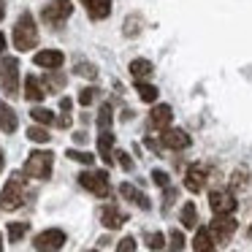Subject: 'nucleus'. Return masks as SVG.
Wrapping results in <instances>:
<instances>
[{"mask_svg":"<svg viewBox=\"0 0 252 252\" xmlns=\"http://www.w3.org/2000/svg\"><path fill=\"white\" fill-rule=\"evenodd\" d=\"M8 239L11 241H19V239H25V233L30 230V222H8Z\"/></svg>","mask_w":252,"mask_h":252,"instance_id":"bb28decb","label":"nucleus"},{"mask_svg":"<svg viewBox=\"0 0 252 252\" xmlns=\"http://www.w3.org/2000/svg\"><path fill=\"white\" fill-rule=\"evenodd\" d=\"M0 22H3V6H0Z\"/></svg>","mask_w":252,"mask_h":252,"instance_id":"c03bdc74","label":"nucleus"},{"mask_svg":"<svg viewBox=\"0 0 252 252\" xmlns=\"http://www.w3.org/2000/svg\"><path fill=\"white\" fill-rule=\"evenodd\" d=\"M93 98H95V90L93 87H84L82 93H79V103H82V106H90V103H93Z\"/></svg>","mask_w":252,"mask_h":252,"instance_id":"c9c22d12","label":"nucleus"},{"mask_svg":"<svg viewBox=\"0 0 252 252\" xmlns=\"http://www.w3.org/2000/svg\"><path fill=\"white\" fill-rule=\"evenodd\" d=\"M171 120H174V109H171L168 103L152 106V111H149V127H152V130H165V127H171Z\"/></svg>","mask_w":252,"mask_h":252,"instance_id":"f8f14e48","label":"nucleus"},{"mask_svg":"<svg viewBox=\"0 0 252 252\" xmlns=\"http://www.w3.org/2000/svg\"><path fill=\"white\" fill-rule=\"evenodd\" d=\"M192 252H217V241H214L209 228H198L192 236Z\"/></svg>","mask_w":252,"mask_h":252,"instance_id":"dca6fc26","label":"nucleus"},{"mask_svg":"<svg viewBox=\"0 0 252 252\" xmlns=\"http://www.w3.org/2000/svg\"><path fill=\"white\" fill-rule=\"evenodd\" d=\"M174 201H176V190H174V187H165V195H163V209H168Z\"/></svg>","mask_w":252,"mask_h":252,"instance_id":"4c0bfd02","label":"nucleus"},{"mask_svg":"<svg viewBox=\"0 0 252 252\" xmlns=\"http://www.w3.org/2000/svg\"><path fill=\"white\" fill-rule=\"evenodd\" d=\"M250 239H252V225H250Z\"/></svg>","mask_w":252,"mask_h":252,"instance_id":"49530a36","label":"nucleus"},{"mask_svg":"<svg viewBox=\"0 0 252 252\" xmlns=\"http://www.w3.org/2000/svg\"><path fill=\"white\" fill-rule=\"evenodd\" d=\"M0 252H3V239H0Z\"/></svg>","mask_w":252,"mask_h":252,"instance_id":"a18cd8bd","label":"nucleus"},{"mask_svg":"<svg viewBox=\"0 0 252 252\" xmlns=\"http://www.w3.org/2000/svg\"><path fill=\"white\" fill-rule=\"evenodd\" d=\"M76 76H82V79H90V82H95L98 79V68L93 65V63H76Z\"/></svg>","mask_w":252,"mask_h":252,"instance_id":"cd10ccee","label":"nucleus"},{"mask_svg":"<svg viewBox=\"0 0 252 252\" xmlns=\"http://www.w3.org/2000/svg\"><path fill=\"white\" fill-rule=\"evenodd\" d=\"M65 241H68L65 230H60V228H46V230H41V233L33 239V247H35L38 252H60L63 247H65Z\"/></svg>","mask_w":252,"mask_h":252,"instance_id":"0eeeda50","label":"nucleus"},{"mask_svg":"<svg viewBox=\"0 0 252 252\" xmlns=\"http://www.w3.org/2000/svg\"><path fill=\"white\" fill-rule=\"evenodd\" d=\"M185 250V233L182 230H171L168 233V252H182Z\"/></svg>","mask_w":252,"mask_h":252,"instance_id":"c756f323","label":"nucleus"},{"mask_svg":"<svg viewBox=\"0 0 252 252\" xmlns=\"http://www.w3.org/2000/svg\"><path fill=\"white\" fill-rule=\"evenodd\" d=\"M117 160H120V165L125 171H133V160H130V155H127V152H117Z\"/></svg>","mask_w":252,"mask_h":252,"instance_id":"e433bc0d","label":"nucleus"},{"mask_svg":"<svg viewBox=\"0 0 252 252\" xmlns=\"http://www.w3.org/2000/svg\"><path fill=\"white\" fill-rule=\"evenodd\" d=\"M144 241H147V247H149L152 252H158V250H163V247H165V236L160 233V230H155V233H147V239H144Z\"/></svg>","mask_w":252,"mask_h":252,"instance_id":"7c9ffc66","label":"nucleus"},{"mask_svg":"<svg viewBox=\"0 0 252 252\" xmlns=\"http://www.w3.org/2000/svg\"><path fill=\"white\" fill-rule=\"evenodd\" d=\"M0 6H3V0H0Z\"/></svg>","mask_w":252,"mask_h":252,"instance_id":"09e8293b","label":"nucleus"},{"mask_svg":"<svg viewBox=\"0 0 252 252\" xmlns=\"http://www.w3.org/2000/svg\"><path fill=\"white\" fill-rule=\"evenodd\" d=\"M25 203V179L22 174H11V179L6 182V187L0 190V209L14 212Z\"/></svg>","mask_w":252,"mask_h":252,"instance_id":"7ed1b4c3","label":"nucleus"},{"mask_svg":"<svg viewBox=\"0 0 252 252\" xmlns=\"http://www.w3.org/2000/svg\"><path fill=\"white\" fill-rule=\"evenodd\" d=\"M130 76H133V79H147V76H152V63L144 60V57H136V60L130 63Z\"/></svg>","mask_w":252,"mask_h":252,"instance_id":"4be33fe9","label":"nucleus"},{"mask_svg":"<svg viewBox=\"0 0 252 252\" xmlns=\"http://www.w3.org/2000/svg\"><path fill=\"white\" fill-rule=\"evenodd\" d=\"M35 44H38V28H35L33 14L25 11L19 22L14 25V46H17V52H30L35 49Z\"/></svg>","mask_w":252,"mask_h":252,"instance_id":"f257e3e1","label":"nucleus"},{"mask_svg":"<svg viewBox=\"0 0 252 252\" xmlns=\"http://www.w3.org/2000/svg\"><path fill=\"white\" fill-rule=\"evenodd\" d=\"M3 163H6V155H3V149H0V168H3Z\"/></svg>","mask_w":252,"mask_h":252,"instance_id":"37998d69","label":"nucleus"},{"mask_svg":"<svg viewBox=\"0 0 252 252\" xmlns=\"http://www.w3.org/2000/svg\"><path fill=\"white\" fill-rule=\"evenodd\" d=\"M209 230H212V236H214V241H217V244H228L230 236L236 233V220H233V214H214Z\"/></svg>","mask_w":252,"mask_h":252,"instance_id":"6e6552de","label":"nucleus"},{"mask_svg":"<svg viewBox=\"0 0 252 252\" xmlns=\"http://www.w3.org/2000/svg\"><path fill=\"white\" fill-rule=\"evenodd\" d=\"M87 252H98V250H87Z\"/></svg>","mask_w":252,"mask_h":252,"instance_id":"de8ad7c7","label":"nucleus"},{"mask_svg":"<svg viewBox=\"0 0 252 252\" xmlns=\"http://www.w3.org/2000/svg\"><path fill=\"white\" fill-rule=\"evenodd\" d=\"M82 6L87 8L93 22H100V19H106L111 14V0H82Z\"/></svg>","mask_w":252,"mask_h":252,"instance_id":"f3484780","label":"nucleus"},{"mask_svg":"<svg viewBox=\"0 0 252 252\" xmlns=\"http://www.w3.org/2000/svg\"><path fill=\"white\" fill-rule=\"evenodd\" d=\"M57 125L65 130V127H71V114H60V120H57Z\"/></svg>","mask_w":252,"mask_h":252,"instance_id":"a19ab883","label":"nucleus"},{"mask_svg":"<svg viewBox=\"0 0 252 252\" xmlns=\"http://www.w3.org/2000/svg\"><path fill=\"white\" fill-rule=\"evenodd\" d=\"M3 49H6V35L0 33V55H3Z\"/></svg>","mask_w":252,"mask_h":252,"instance_id":"79ce46f5","label":"nucleus"},{"mask_svg":"<svg viewBox=\"0 0 252 252\" xmlns=\"http://www.w3.org/2000/svg\"><path fill=\"white\" fill-rule=\"evenodd\" d=\"M206 179H209V171H206V165H201V163H192L190 168L185 171V187L190 192H201L203 187H206Z\"/></svg>","mask_w":252,"mask_h":252,"instance_id":"9b49d317","label":"nucleus"},{"mask_svg":"<svg viewBox=\"0 0 252 252\" xmlns=\"http://www.w3.org/2000/svg\"><path fill=\"white\" fill-rule=\"evenodd\" d=\"M182 225H185V228H195L198 225V209L192 201H187L185 206H182Z\"/></svg>","mask_w":252,"mask_h":252,"instance_id":"b1692460","label":"nucleus"},{"mask_svg":"<svg viewBox=\"0 0 252 252\" xmlns=\"http://www.w3.org/2000/svg\"><path fill=\"white\" fill-rule=\"evenodd\" d=\"M120 195L125 198V201H130L133 206L144 209V212H147V209H152V201H149V198L144 195L136 185H130V182H122V185H120Z\"/></svg>","mask_w":252,"mask_h":252,"instance_id":"4468645a","label":"nucleus"},{"mask_svg":"<svg viewBox=\"0 0 252 252\" xmlns=\"http://www.w3.org/2000/svg\"><path fill=\"white\" fill-rule=\"evenodd\" d=\"M57 106H60V114H71V109H73V100H71V98H63Z\"/></svg>","mask_w":252,"mask_h":252,"instance_id":"58836bf2","label":"nucleus"},{"mask_svg":"<svg viewBox=\"0 0 252 252\" xmlns=\"http://www.w3.org/2000/svg\"><path fill=\"white\" fill-rule=\"evenodd\" d=\"M100 222H103V228L117 230V228H122V225L127 222V214H125V212H120V209H117L114 203H109V206L100 209Z\"/></svg>","mask_w":252,"mask_h":252,"instance_id":"2eb2a0df","label":"nucleus"},{"mask_svg":"<svg viewBox=\"0 0 252 252\" xmlns=\"http://www.w3.org/2000/svg\"><path fill=\"white\" fill-rule=\"evenodd\" d=\"M192 138L190 133H185L182 127H165L163 136H160V147L174 149V152H182V149H190Z\"/></svg>","mask_w":252,"mask_h":252,"instance_id":"9d476101","label":"nucleus"},{"mask_svg":"<svg viewBox=\"0 0 252 252\" xmlns=\"http://www.w3.org/2000/svg\"><path fill=\"white\" fill-rule=\"evenodd\" d=\"M209 206H212L214 214H233L239 201L230 190H212L209 192Z\"/></svg>","mask_w":252,"mask_h":252,"instance_id":"1a4fd4ad","label":"nucleus"},{"mask_svg":"<svg viewBox=\"0 0 252 252\" xmlns=\"http://www.w3.org/2000/svg\"><path fill=\"white\" fill-rule=\"evenodd\" d=\"M117 252H136V239H133V236H125V239L117 244Z\"/></svg>","mask_w":252,"mask_h":252,"instance_id":"72a5a7b5","label":"nucleus"},{"mask_svg":"<svg viewBox=\"0 0 252 252\" xmlns=\"http://www.w3.org/2000/svg\"><path fill=\"white\" fill-rule=\"evenodd\" d=\"M44 84H46V93H60L65 87V73L63 71H52L44 76Z\"/></svg>","mask_w":252,"mask_h":252,"instance_id":"5701e85b","label":"nucleus"},{"mask_svg":"<svg viewBox=\"0 0 252 252\" xmlns=\"http://www.w3.org/2000/svg\"><path fill=\"white\" fill-rule=\"evenodd\" d=\"M33 63L38 68H44V71H60V65L65 63V55L60 49H44L33 57Z\"/></svg>","mask_w":252,"mask_h":252,"instance_id":"ddd939ff","label":"nucleus"},{"mask_svg":"<svg viewBox=\"0 0 252 252\" xmlns=\"http://www.w3.org/2000/svg\"><path fill=\"white\" fill-rule=\"evenodd\" d=\"M111 120H114V109H111V103H103V106H100V111H98V127H100V130H109Z\"/></svg>","mask_w":252,"mask_h":252,"instance_id":"a878e982","label":"nucleus"},{"mask_svg":"<svg viewBox=\"0 0 252 252\" xmlns=\"http://www.w3.org/2000/svg\"><path fill=\"white\" fill-rule=\"evenodd\" d=\"M136 93L144 103H155V100H158V87L149 84L147 79H136Z\"/></svg>","mask_w":252,"mask_h":252,"instance_id":"412c9836","label":"nucleus"},{"mask_svg":"<svg viewBox=\"0 0 252 252\" xmlns=\"http://www.w3.org/2000/svg\"><path fill=\"white\" fill-rule=\"evenodd\" d=\"M68 158H71V160H76V163H84V165H93V155H90V152H79V149H68Z\"/></svg>","mask_w":252,"mask_h":252,"instance_id":"2f4dec72","label":"nucleus"},{"mask_svg":"<svg viewBox=\"0 0 252 252\" xmlns=\"http://www.w3.org/2000/svg\"><path fill=\"white\" fill-rule=\"evenodd\" d=\"M79 185L98 198H106L111 192L109 171H82V174H79Z\"/></svg>","mask_w":252,"mask_h":252,"instance_id":"20e7f679","label":"nucleus"},{"mask_svg":"<svg viewBox=\"0 0 252 252\" xmlns=\"http://www.w3.org/2000/svg\"><path fill=\"white\" fill-rule=\"evenodd\" d=\"M138 14H133V17H127V22H125V33L130 35V33H138V28H141V22H138Z\"/></svg>","mask_w":252,"mask_h":252,"instance_id":"f704fd0d","label":"nucleus"},{"mask_svg":"<svg viewBox=\"0 0 252 252\" xmlns=\"http://www.w3.org/2000/svg\"><path fill=\"white\" fill-rule=\"evenodd\" d=\"M28 138L30 141H35V144H49V130H44L41 125H35V127H28Z\"/></svg>","mask_w":252,"mask_h":252,"instance_id":"c85d7f7f","label":"nucleus"},{"mask_svg":"<svg viewBox=\"0 0 252 252\" xmlns=\"http://www.w3.org/2000/svg\"><path fill=\"white\" fill-rule=\"evenodd\" d=\"M55 168V155L49 149H33L25 160V176L30 179H49Z\"/></svg>","mask_w":252,"mask_h":252,"instance_id":"f03ea898","label":"nucleus"},{"mask_svg":"<svg viewBox=\"0 0 252 252\" xmlns=\"http://www.w3.org/2000/svg\"><path fill=\"white\" fill-rule=\"evenodd\" d=\"M98 155L103 163H109V165L114 163V136L109 130H100V136H98Z\"/></svg>","mask_w":252,"mask_h":252,"instance_id":"6ab92c4d","label":"nucleus"},{"mask_svg":"<svg viewBox=\"0 0 252 252\" xmlns=\"http://www.w3.org/2000/svg\"><path fill=\"white\" fill-rule=\"evenodd\" d=\"M44 95H46V90L41 87V82L33 76V73H28V76H25V98L33 100V103H38V100H44Z\"/></svg>","mask_w":252,"mask_h":252,"instance_id":"aec40b11","label":"nucleus"},{"mask_svg":"<svg viewBox=\"0 0 252 252\" xmlns=\"http://www.w3.org/2000/svg\"><path fill=\"white\" fill-rule=\"evenodd\" d=\"M17 127H19L17 111H14L6 100H0V130H3V133H14Z\"/></svg>","mask_w":252,"mask_h":252,"instance_id":"a211bd4d","label":"nucleus"},{"mask_svg":"<svg viewBox=\"0 0 252 252\" xmlns=\"http://www.w3.org/2000/svg\"><path fill=\"white\" fill-rule=\"evenodd\" d=\"M152 182H155L158 187H163V190H165V187H171V176L165 174V171H160V168L152 171Z\"/></svg>","mask_w":252,"mask_h":252,"instance_id":"473e14b6","label":"nucleus"},{"mask_svg":"<svg viewBox=\"0 0 252 252\" xmlns=\"http://www.w3.org/2000/svg\"><path fill=\"white\" fill-rule=\"evenodd\" d=\"M73 14V3L71 0H49L44 8H41V17L49 28H60L68 17Z\"/></svg>","mask_w":252,"mask_h":252,"instance_id":"423d86ee","label":"nucleus"},{"mask_svg":"<svg viewBox=\"0 0 252 252\" xmlns=\"http://www.w3.org/2000/svg\"><path fill=\"white\" fill-rule=\"evenodd\" d=\"M241 185H247V174H239V171H236L233 174V187H241Z\"/></svg>","mask_w":252,"mask_h":252,"instance_id":"ea45409f","label":"nucleus"},{"mask_svg":"<svg viewBox=\"0 0 252 252\" xmlns=\"http://www.w3.org/2000/svg\"><path fill=\"white\" fill-rule=\"evenodd\" d=\"M0 84H3V93L8 98H17L19 95V63H17V57H3L0 60Z\"/></svg>","mask_w":252,"mask_h":252,"instance_id":"39448f33","label":"nucleus"},{"mask_svg":"<svg viewBox=\"0 0 252 252\" xmlns=\"http://www.w3.org/2000/svg\"><path fill=\"white\" fill-rule=\"evenodd\" d=\"M30 117H33L38 125H52V122H57L55 114H52L49 109H41V106H33V109H30Z\"/></svg>","mask_w":252,"mask_h":252,"instance_id":"393cba45","label":"nucleus"}]
</instances>
